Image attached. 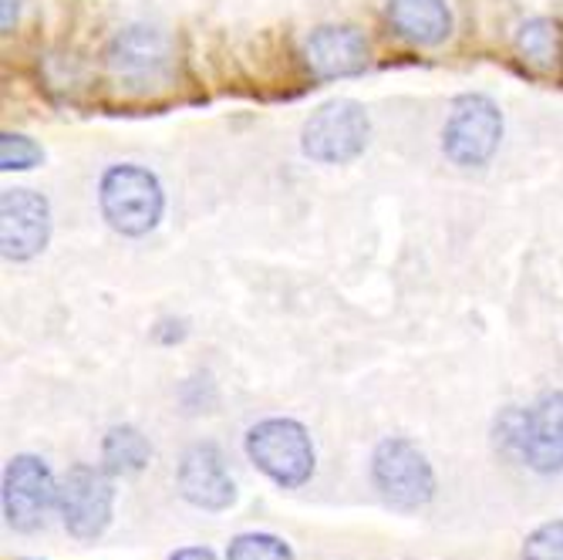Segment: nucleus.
Returning <instances> with one entry per match:
<instances>
[{
	"label": "nucleus",
	"mask_w": 563,
	"mask_h": 560,
	"mask_svg": "<svg viewBox=\"0 0 563 560\" xmlns=\"http://www.w3.org/2000/svg\"><path fill=\"white\" fill-rule=\"evenodd\" d=\"M520 560H563V517L547 520L527 534Z\"/></svg>",
	"instance_id": "nucleus-18"
},
{
	"label": "nucleus",
	"mask_w": 563,
	"mask_h": 560,
	"mask_svg": "<svg viewBox=\"0 0 563 560\" xmlns=\"http://www.w3.org/2000/svg\"><path fill=\"white\" fill-rule=\"evenodd\" d=\"M176 490L189 506H196V510H207V514H227L240 499L236 480H233V473L227 466V455L210 439L192 442L179 455Z\"/></svg>",
	"instance_id": "nucleus-10"
},
{
	"label": "nucleus",
	"mask_w": 563,
	"mask_h": 560,
	"mask_svg": "<svg viewBox=\"0 0 563 560\" xmlns=\"http://www.w3.org/2000/svg\"><path fill=\"white\" fill-rule=\"evenodd\" d=\"M496 446L509 460L523 463L537 476L563 473V392H543L527 409H509L496 419Z\"/></svg>",
	"instance_id": "nucleus-1"
},
{
	"label": "nucleus",
	"mask_w": 563,
	"mask_h": 560,
	"mask_svg": "<svg viewBox=\"0 0 563 560\" xmlns=\"http://www.w3.org/2000/svg\"><path fill=\"white\" fill-rule=\"evenodd\" d=\"M372 483L385 506L398 514H419L435 499V470L429 455L405 436H385L372 449Z\"/></svg>",
	"instance_id": "nucleus-4"
},
{
	"label": "nucleus",
	"mask_w": 563,
	"mask_h": 560,
	"mask_svg": "<svg viewBox=\"0 0 563 560\" xmlns=\"http://www.w3.org/2000/svg\"><path fill=\"white\" fill-rule=\"evenodd\" d=\"M503 142V112L483 91H466L452 101L445 129H442V152L459 169H483Z\"/></svg>",
	"instance_id": "nucleus-6"
},
{
	"label": "nucleus",
	"mask_w": 563,
	"mask_h": 560,
	"mask_svg": "<svg viewBox=\"0 0 563 560\" xmlns=\"http://www.w3.org/2000/svg\"><path fill=\"white\" fill-rule=\"evenodd\" d=\"M227 560H294V547L277 534L250 530V534H236L230 540Z\"/></svg>",
	"instance_id": "nucleus-16"
},
{
	"label": "nucleus",
	"mask_w": 563,
	"mask_h": 560,
	"mask_svg": "<svg viewBox=\"0 0 563 560\" xmlns=\"http://www.w3.org/2000/svg\"><path fill=\"white\" fill-rule=\"evenodd\" d=\"M18 18H21V0H4V4H0V28H4V34L14 31Z\"/></svg>",
	"instance_id": "nucleus-20"
},
{
	"label": "nucleus",
	"mask_w": 563,
	"mask_h": 560,
	"mask_svg": "<svg viewBox=\"0 0 563 560\" xmlns=\"http://www.w3.org/2000/svg\"><path fill=\"white\" fill-rule=\"evenodd\" d=\"M243 452L280 490H300L303 483H311L318 470V449L311 432L303 422L287 416H271L250 426L243 436Z\"/></svg>",
	"instance_id": "nucleus-3"
},
{
	"label": "nucleus",
	"mask_w": 563,
	"mask_h": 560,
	"mask_svg": "<svg viewBox=\"0 0 563 560\" xmlns=\"http://www.w3.org/2000/svg\"><path fill=\"white\" fill-rule=\"evenodd\" d=\"M98 210L115 233L145 237L166 213V189L152 169L139 163H115L98 179Z\"/></svg>",
	"instance_id": "nucleus-2"
},
{
	"label": "nucleus",
	"mask_w": 563,
	"mask_h": 560,
	"mask_svg": "<svg viewBox=\"0 0 563 560\" xmlns=\"http://www.w3.org/2000/svg\"><path fill=\"white\" fill-rule=\"evenodd\" d=\"M44 163V149L24 132L0 135V169L4 173H27Z\"/></svg>",
	"instance_id": "nucleus-17"
},
{
	"label": "nucleus",
	"mask_w": 563,
	"mask_h": 560,
	"mask_svg": "<svg viewBox=\"0 0 563 560\" xmlns=\"http://www.w3.org/2000/svg\"><path fill=\"white\" fill-rule=\"evenodd\" d=\"M106 68L119 85L132 91L156 88L173 72V41L159 28L129 24L109 41Z\"/></svg>",
	"instance_id": "nucleus-9"
},
{
	"label": "nucleus",
	"mask_w": 563,
	"mask_h": 560,
	"mask_svg": "<svg viewBox=\"0 0 563 560\" xmlns=\"http://www.w3.org/2000/svg\"><path fill=\"white\" fill-rule=\"evenodd\" d=\"M62 480L47 460L34 452H18L4 466V483H0V506H4V520L18 534H37L51 510L58 506Z\"/></svg>",
	"instance_id": "nucleus-7"
},
{
	"label": "nucleus",
	"mask_w": 563,
	"mask_h": 560,
	"mask_svg": "<svg viewBox=\"0 0 563 560\" xmlns=\"http://www.w3.org/2000/svg\"><path fill=\"white\" fill-rule=\"evenodd\" d=\"M372 65L368 37L351 24H324L303 37V68L314 81L357 78Z\"/></svg>",
	"instance_id": "nucleus-12"
},
{
	"label": "nucleus",
	"mask_w": 563,
	"mask_h": 560,
	"mask_svg": "<svg viewBox=\"0 0 563 560\" xmlns=\"http://www.w3.org/2000/svg\"><path fill=\"white\" fill-rule=\"evenodd\" d=\"M152 460V442L145 439L142 429L122 422L112 426L101 439V466H106L112 476H135L148 466Z\"/></svg>",
	"instance_id": "nucleus-15"
},
{
	"label": "nucleus",
	"mask_w": 563,
	"mask_h": 560,
	"mask_svg": "<svg viewBox=\"0 0 563 560\" xmlns=\"http://www.w3.org/2000/svg\"><path fill=\"white\" fill-rule=\"evenodd\" d=\"M169 560H217V553L210 547H179L169 553Z\"/></svg>",
	"instance_id": "nucleus-21"
},
{
	"label": "nucleus",
	"mask_w": 563,
	"mask_h": 560,
	"mask_svg": "<svg viewBox=\"0 0 563 560\" xmlns=\"http://www.w3.org/2000/svg\"><path fill=\"white\" fill-rule=\"evenodd\" d=\"M385 18L391 31L412 47H439L455 28L449 0H388Z\"/></svg>",
	"instance_id": "nucleus-13"
},
{
	"label": "nucleus",
	"mask_w": 563,
	"mask_h": 560,
	"mask_svg": "<svg viewBox=\"0 0 563 560\" xmlns=\"http://www.w3.org/2000/svg\"><path fill=\"white\" fill-rule=\"evenodd\" d=\"M189 338V321L186 318H163L152 328V341L163 344V348H173V344H183Z\"/></svg>",
	"instance_id": "nucleus-19"
},
{
	"label": "nucleus",
	"mask_w": 563,
	"mask_h": 560,
	"mask_svg": "<svg viewBox=\"0 0 563 560\" xmlns=\"http://www.w3.org/2000/svg\"><path fill=\"white\" fill-rule=\"evenodd\" d=\"M51 202L34 189H4L0 193V253L11 264H27L51 243Z\"/></svg>",
	"instance_id": "nucleus-11"
},
{
	"label": "nucleus",
	"mask_w": 563,
	"mask_h": 560,
	"mask_svg": "<svg viewBox=\"0 0 563 560\" xmlns=\"http://www.w3.org/2000/svg\"><path fill=\"white\" fill-rule=\"evenodd\" d=\"M517 55L520 62L563 85V24L556 18H530L517 28Z\"/></svg>",
	"instance_id": "nucleus-14"
},
{
	"label": "nucleus",
	"mask_w": 563,
	"mask_h": 560,
	"mask_svg": "<svg viewBox=\"0 0 563 560\" xmlns=\"http://www.w3.org/2000/svg\"><path fill=\"white\" fill-rule=\"evenodd\" d=\"M115 476L106 466L75 463L62 476L58 493V514L68 530V537L81 543H95L101 534L112 527L115 517Z\"/></svg>",
	"instance_id": "nucleus-8"
},
{
	"label": "nucleus",
	"mask_w": 563,
	"mask_h": 560,
	"mask_svg": "<svg viewBox=\"0 0 563 560\" xmlns=\"http://www.w3.org/2000/svg\"><path fill=\"white\" fill-rule=\"evenodd\" d=\"M372 142V116L357 98H331L300 129V152L321 166H347L365 156Z\"/></svg>",
	"instance_id": "nucleus-5"
}]
</instances>
